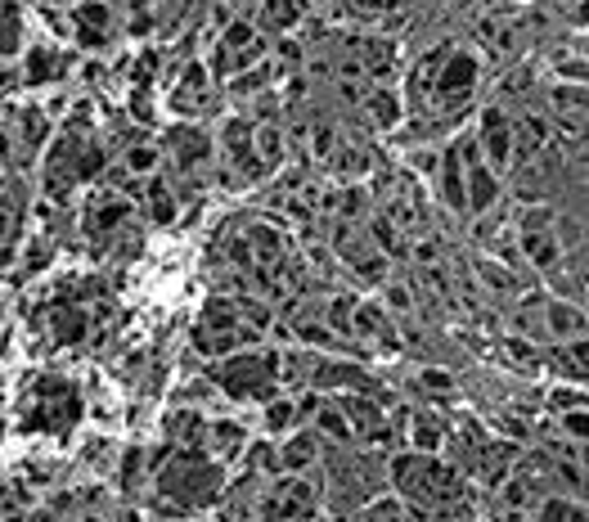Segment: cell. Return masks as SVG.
<instances>
[{
  "label": "cell",
  "instance_id": "obj_1",
  "mask_svg": "<svg viewBox=\"0 0 589 522\" xmlns=\"http://www.w3.org/2000/svg\"><path fill=\"white\" fill-rule=\"evenodd\" d=\"M225 370H229L225 378H229V387H234V392H252L256 378L275 374V356H261V360H256V356H239V360H229Z\"/></svg>",
  "mask_w": 589,
  "mask_h": 522
},
{
  "label": "cell",
  "instance_id": "obj_2",
  "mask_svg": "<svg viewBox=\"0 0 589 522\" xmlns=\"http://www.w3.org/2000/svg\"><path fill=\"white\" fill-rule=\"evenodd\" d=\"M472 77H477L472 54H454V59L441 68V95H445V100H459V95L472 86Z\"/></svg>",
  "mask_w": 589,
  "mask_h": 522
},
{
  "label": "cell",
  "instance_id": "obj_3",
  "mask_svg": "<svg viewBox=\"0 0 589 522\" xmlns=\"http://www.w3.org/2000/svg\"><path fill=\"white\" fill-rule=\"evenodd\" d=\"M481 131H486V149H491V162H509L513 140H509V122H504V113H499V108H486Z\"/></svg>",
  "mask_w": 589,
  "mask_h": 522
},
{
  "label": "cell",
  "instance_id": "obj_4",
  "mask_svg": "<svg viewBox=\"0 0 589 522\" xmlns=\"http://www.w3.org/2000/svg\"><path fill=\"white\" fill-rule=\"evenodd\" d=\"M441 194H445V203H450V207H468L464 203V167H459L454 149L445 153V162H441Z\"/></svg>",
  "mask_w": 589,
  "mask_h": 522
},
{
  "label": "cell",
  "instance_id": "obj_5",
  "mask_svg": "<svg viewBox=\"0 0 589 522\" xmlns=\"http://www.w3.org/2000/svg\"><path fill=\"white\" fill-rule=\"evenodd\" d=\"M464 189H468V194H464V203L481 212V207H491V199H495V176L486 172L481 162H472V180H468Z\"/></svg>",
  "mask_w": 589,
  "mask_h": 522
},
{
  "label": "cell",
  "instance_id": "obj_6",
  "mask_svg": "<svg viewBox=\"0 0 589 522\" xmlns=\"http://www.w3.org/2000/svg\"><path fill=\"white\" fill-rule=\"evenodd\" d=\"M549 329L553 333H580L585 329V320H580V311H571V306H549Z\"/></svg>",
  "mask_w": 589,
  "mask_h": 522
},
{
  "label": "cell",
  "instance_id": "obj_7",
  "mask_svg": "<svg viewBox=\"0 0 589 522\" xmlns=\"http://www.w3.org/2000/svg\"><path fill=\"white\" fill-rule=\"evenodd\" d=\"M522 248L536 257V266H553V257H558V248H553L540 230H526V234H522Z\"/></svg>",
  "mask_w": 589,
  "mask_h": 522
},
{
  "label": "cell",
  "instance_id": "obj_8",
  "mask_svg": "<svg viewBox=\"0 0 589 522\" xmlns=\"http://www.w3.org/2000/svg\"><path fill=\"white\" fill-rule=\"evenodd\" d=\"M261 19L270 23V27H288V23H297V0H266V14Z\"/></svg>",
  "mask_w": 589,
  "mask_h": 522
},
{
  "label": "cell",
  "instance_id": "obj_9",
  "mask_svg": "<svg viewBox=\"0 0 589 522\" xmlns=\"http://www.w3.org/2000/svg\"><path fill=\"white\" fill-rule=\"evenodd\" d=\"M0 50H19V27H14V5H0Z\"/></svg>",
  "mask_w": 589,
  "mask_h": 522
},
{
  "label": "cell",
  "instance_id": "obj_10",
  "mask_svg": "<svg viewBox=\"0 0 589 522\" xmlns=\"http://www.w3.org/2000/svg\"><path fill=\"white\" fill-rule=\"evenodd\" d=\"M544 522H585V513L567 500H549L544 504Z\"/></svg>",
  "mask_w": 589,
  "mask_h": 522
},
{
  "label": "cell",
  "instance_id": "obj_11",
  "mask_svg": "<svg viewBox=\"0 0 589 522\" xmlns=\"http://www.w3.org/2000/svg\"><path fill=\"white\" fill-rule=\"evenodd\" d=\"M414 446L419 450H437L441 446V432H437L432 419H414Z\"/></svg>",
  "mask_w": 589,
  "mask_h": 522
},
{
  "label": "cell",
  "instance_id": "obj_12",
  "mask_svg": "<svg viewBox=\"0 0 589 522\" xmlns=\"http://www.w3.org/2000/svg\"><path fill=\"white\" fill-rule=\"evenodd\" d=\"M311 455H315V442H311V437H297V442L283 450V464H288V469H301Z\"/></svg>",
  "mask_w": 589,
  "mask_h": 522
},
{
  "label": "cell",
  "instance_id": "obj_13",
  "mask_svg": "<svg viewBox=\"0 0 589 522\" xmlns=\"http://www.w3.org/2000/svg\"><path fill=\"white\" fill-rule=\"evenodd\" d=\"M369 113H373V122L392 126V122H396V100H392V95H373V104H369Z\"/></svg>",
  "mask_w": 589,
  "mask_h": 522
},
{
  "label": "cell",
  "instance_id": "obj_14",
  "mask_svg": "<svg viewBox=\"0 0 589 522\" xmlns=\"http://www.w3.org/2000/svg\"><path fill=\"white\" fill-rule=\"evenodd\" d=\"M153 216H157V225H167L171 216H176V203H171V194L162 185H153Z\"/></svg>",
  "mask_w": 589,
  "mask_h": 522
},
{
  "label": "cell",
  "instance_id": "obj_15",
  "mask_svg": "<svg viewBox=\"0 0 589 522\" xmlns=\"http://www.w3.org/2000/svg\"><path fill=\"white\" fill-rule=\"evenodd\" d=\"M126 162H131V172H149V167L157 162V153H153L149 145H140V149H131V153H126Z\"/></svg>",
  "mask_w": 589,
  "mask_h": 522
},
{
  "label": "cell",
  "instance_id": "obj_16",
  "mask_svg": "<svg viewBox=\"0 0 589 522\" xmlns=\"http://www.w3.org/2000/svg\"><path fill=\"white\" fill-rule=\"evenodd\" d=\"M239 46H252V27L248 23H234L225 32V50H239Z\"/></svg>",
  "mask_w": 589,
  "mask_h": 522
},
{
  "label": "cell",
  "instance_id": "obj_17",
  "mask_svg": "<svg viewBox=\"0 0 589 522\" xmlns=\"http://www.w3.org/2000/svg\"><path fill=\"white\" fill-rule=\"evenodd\" d=\"M77 23H95V27H104V23H108V9H104V5H81V9H77Z\"/></svg>",
  "mask_w": 589,
  "mask_h": 522
},
{
  "label": "cell",
  "instance_id": "obj_18",
  "mask_svg": "<svg viewBox=\"0 0 589 522\" xmlns=\"http://www.w3.org/2000/svg\"><path fill=\"white\" fill-rule=\"evenodd\" d=\"M351 311H355V302H351V298H347V302H333V311H328V320H333L338 329H347V324H351Z\"/></svg>",
  "mask_w": 589,
  "mask_h": 522
},
{
  "label": "cell",
  "instance_id": "obj_19",
  "mask_svg": "<svg viewBox=\"0 0 589 522\" xmlns=\"http://www.w3.org/2000/svg\"><path fill=\"white\" fill-rule=\"evenodd\" d=\"M270 428H288V419H293V405L288 401H279V405H270Z\"/></svg>",
  "mask_w": 589,
  "mask_h": 522
},
{
  "label": "cell",
  "instance_id": "obj_20",
  "mask_svg": "<svg viewBox=\"0 0 589 522\" xmlns=\"http://www.w3.org/2000/svg\"><path fill=\"white\" fill-rule=\"evenodd\" d=\"M279 149H283V140H279L275 131H261V153H266L270 162H279Z\"/></svg>",
  "mask_w": 589,
  "mask_h": 522
},
{
  "label": "cell",
  "instance_id": "obj_21",
  "mask_svg": "<svg viewBox=\"0 0 589 522\" xmlns=\"http://www.w3.org/2000/svg\"><path fill=\"white\" fill-rule=\"evenodd\" d=\"M320 428H328L333 437H347V419L333 414V410H324V414H320Z\"/></svg>",
  "mask_w": 589,
  "mask_h": 522
},
{
  "label": "cell",
  "instance_id": "obj_22",
  "mask_svg": "<svg viewBox=\"0 0 589 522\" xmlns=\"http://www.w3.org/2000/svg\"><path fill=\"white\" fill-rule=\"evenodd\" d=\"M373 239H378L387 252H396V234H392V225H387V221H373Z\"/></svg>",
  "mask_w": 589,
  "mask_h": 522
},
{
  "label": "cell",
  "instance_id": "obj_23",
  "mask_svg": "<svg viewBox=\"0 0 589 522\" xmlns=\"http://www.w3.org/2000/svg\"><path fill=\"white\" fill-rule=\"evenodd\" d=\"M261 86H266V73H248V77L234 81V90H243V95H252V90H261Z\"/></svg>",
  "mask_w": 589,
  "mask_h": 522
},
{
  "label": "cell",
  "instance_id": "obj_24",
  "mask_svg": "<svg viewBox=\"0 0 589 522\" xmlns=\"http://www.w3.org/2000/svg\"><path fill=\"white\" fill-rule=\"evenodd\" d=\"M387 302H392V311H410V293L405 288H387Z\"/></svg>",
  "mask_w": 589,
  "mask_h": 522
},
{
  "label": "cell",
  "instance_id": "obj_25",
  "mask_svg": "<svg viewBox=\"0 0 589 522\" xmlns=\"http://www.w3.org/2000/svg\"><path fill=\"white\" fill-rule=\"evenodd\" d=\"M301 338H306V343H328V329L324 324H301Z\"/></svg>",
  "mask_w": 589,
  "mask_h": 522
},
{
  "label": "cell",
  "instance_id": "obj_26",
  "mask_svg": "<svg viewBox=\"0 0 589 522\" xmlns=\"http://www.w3.org/2000/svg\"><path fill=\"white\" fill-rule=\"evenodd\" d=\"M553 100H558V108H563V104H567V108H580V100H585V95H580V86H576V90H558Z\"/></svg>",
  "mask_w": 589,
  "mask_h": 522
},
{
  "label": "cell",
  "instance_id": "obj_27",
  "mask_svg": "<svg viewBox=\"0 0 589 522\" xmlns=\"http://www.w3.org/2000/svg\"><path fill=\"white\" fill-rule=\"evenodd\" d=\"M229 257H234L239 266H248V261H252V252H248V244H243V239H234V244H229Z\"/></svg>",
  "mask_w": 589,
  "mask_h": 522
},
{
  "label": "cell",
  "instance_id": "obj_28",
  "mask_svg": "<svg viewBox=\"0 0 589 522\" xmlns=\"http://www.w3.org/2000/svg\"><path fill=\"white\" fill-rule=\"evenodd\" d=\"M355 324H360V329H378V311H373V306H365V311L355 315Z\"/></svg>",
  "mask_w": 589,
  "mask_h": 522
},
{
  "label": "cell",
  "instance_id": "obj_29",
  "mask_svg": "<svg viewBox=\"0 0 589 522\" xmlns=\"http://www.w3.org/2000/svg\"><path fill=\"white\" fill-rule=\"evenodd\" d=\"M207 320H212V324H229V311H225L221 302H212V306H207Z\"/></svg>",
  "mask_w": 589,
  "mask_h": 522
},
{
  "label": "cell",
  "instance_id": "obj_30",
  "mask_svg": "<svg viewBox=\"0 0 589 522\" xmlns=\"http://www.w3.org/2000/svg\"><path fill=\"white\" fill-rule=\"evenodd\" d=\"M481 275L491 279V284H499V288H509V275H504V271H495V266H481Z\"/></svg>",
  "mask_w": 589,
  "mask_h": 522
},
{
  "label": "cell",
  "instance_id": "obj_31",
  "mask_svg": "<svg viewBox=\"0 0 589 522\" xmlns=\"http://www.w3.org/2000/svg\"><path fill=\"white\" fill-rule=\"evenodd\" d=\"M423 383H427V387H450V378H445V374H437V370H432V374H423Z\"/></svg>",
  "mask_w": 589,
  "mask_h": 522
},
{
  "label": "cell",
  "instance_id": "obj_32",
  "mask_svg": "<svg viewBox=\"0 0 589 522\" xmlns=\"http://www.w3.org/2000/svg\"><path fill=\"white\" fill-rule=\"evenodd\" d=\"M0 234H5V212H0Z\"/></svg>",
  "mask_w": 589,
  "mask_h": 522
}]
</instances>
